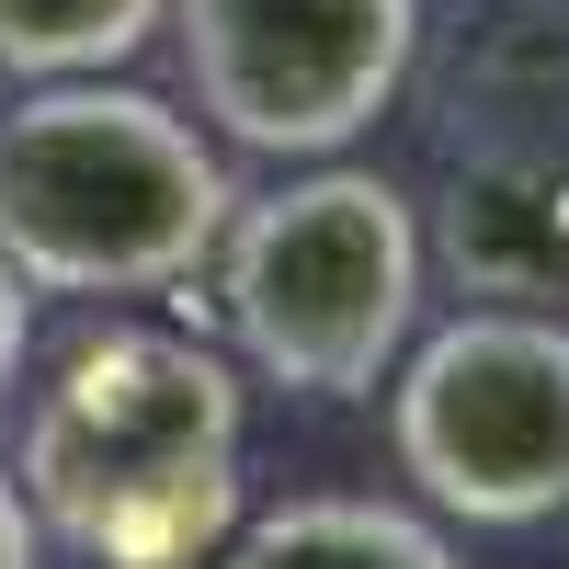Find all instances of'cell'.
I'll list each match as a JSON object with an SVG mask.
<instances>
[{
  "instance_id": "obj_3",
  "label": "cell",
  "mask_w": 569,
  "mask_h": 569,
  "mask_svg": "<svg viewBox=\"0 0 569 569\" xmlns=\"http://www.w3.org/2000/svg\"><path fill=\"white\" fill-rule=\"evenodd\" d=\"M421 217L388 171L319 160L217 228V319L273 388L376 399L421 330Z\"/></svg>"
},
{
  "instance_id": "obj_4",
  "label": "cell",
  "mask_w": 569,
  "mask_h": 569,
  "mask_svg": "<svg viewBox=\"0 0 569 569\" xmlns=\"http://www.w3.org/2000/svg\"><path fill=\"white\" fill-rule=\"evenodd\" d=\"M388 433L410 490L456 525L569 512V319L456 308L388 365Z\"/></svg>"
},
{
  "instance_id": "obj_2",
  "label": "cell",
  "mask_w": 569,
  "mask_h": 569,
  "mask_svg": "<svg viewBox=\"0 0 569 569\" xmlns=\"http://www.w3.org/2000/svg\"><path fill=\"white\" fill-rule=\"evenodd\" d=\"M228 160L126 80H34L0 103V262L46 297H160L194 284L228 228Z\"/></svg>"
},
{
  "instance_id": "obj_10",
  "label": "cell",
  "mask_w": 569,
  "mask_h": 569,
  "mask_svg": "<svg viewBox=\"0 0 569 569\" xmlns=\"http://www.w3.org/2000/svg\"><path fill=\"white\" fill-rule=\"evenodd\" d=\"M0 569H34V501L12 490V467H0Z\"/></svg>"
},
{
  "instance_id": "obj_6",
  "label": "cell",
  "mask_w": 569,
  "mask_h": 569,
  "mask_svg": "<svg viewBox=\"0 0 569 569\" xmlns=\"http://www.w3.org/2000/svg\"><path fill=\"white\" fill-rule=\"evenodd\" d=\"M445 262L479 297H569V103H536L501 69L479 91L456 80Z\"/></svg>"
},
{
  "instance_id": "obj_7",
  "label": "cell",
  "mask_w": 569,
  "mask_h": 569,
  "mask_svg": "<svg viewBox=\"0 0 569 569\" xmlns=\"http://www.w3.org/2000/svg\"><path fill=\"white\" fill-rule=\"evenodd\" d=\"M206 569H456L445 525L410 501H365V490H308L262 512V525H240Z\"/></svg>"
},
{
  "instance_id": "obj_5",
  "label": "cell",
  "mask_w": 569,
  "mask_h": 569,
  "mask_svg": "<svg viewBox=\"0 0 569 569\" xmlns=\"http://www.w3.org/2000/svg\"><path fill=\"white\" fill-rule=\"evenodd\" d=\"M194 114L262 160H342L421 69V0H171Z\"/></svg>"
},
{
  "instance_id": "obj_1",
  "label": "cell",
  "mask_w": 569,
  "mask_h": 569,
  "mask_svg": "<svg viewBox=\"0 0 569 569\" xmlns=\"http://www.w3.org/2000/svg\"><path fill=\"white\" fill-rule=\"evenodd\" d=\"M240 445L251 399L217 342L91 330L23 421L12 490L91 569H206L240 536Z\"/></svg>"
},
{
  "instance_id": "obj_9",
  "label": "cell",
  "mask_w": 569,
  "mask_h": 569,
  "mask_svg": "<svg viewBox=\"0 0 569 569\" xmlns=\"http://www.w3.org/2000/svg\"><path fill=\"white\" fill-rule=\"evenodd\" d=\"M23 342H34V308H23V273L0 262V399H12V376H23Z\"/></svg>"
},
{
  "instance_id": "obj_8",
  "label": "cell",
  "mask_w": 569,
  "mask_h": 569,
  "mask_svg": "<svg viewBox=\"0 0 569 569\" xmlns=\"http://www.w3.org/2000/svg\"><path fill=\"white\" fill-rule=\"evenodd\" d=\"M160 23H171V0H0V69L91 80V69H126Z\"/></svg>"
}]
</instances>
